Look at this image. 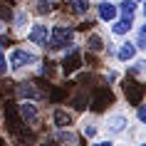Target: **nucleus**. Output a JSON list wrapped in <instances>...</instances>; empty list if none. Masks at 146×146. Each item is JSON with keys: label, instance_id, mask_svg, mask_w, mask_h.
Instances as JSON below:
<instances>
[{"label": "nucleus", "instance_id": "obj_33", "mask_svg": "<svg viewBox=\"0 0 146 146\" xmlns=\"http://www.w3.org/2000/svg\"><path fill=\"white\" fill-rule=\"evenodd\" d=\"M0 97H3V87H0Z\"/></svg>", "mask_w": 146, "mask_h": 146}, {"label": "nucleus", "instance_id": "obj_24", "mask_svg": "<svg viewBox=\"0 0 146 146\" xmlns=\"http://www.w3.org/2000/svg\"><path fill=\"white\" fill-rule=\"evenodd\" d=\"M84 102H87L84 94H77V97H74V109H84Z\"/></svg>", "mask_w": 146, "mask_h": 146}, {"label": "nucleus", "instance_id": "obj_21", "mask_svg": "<svg viewBox=\"0 0 146 146\" xmlns=\"http://www.w3.org/2000/svg\"><path fill=\"white\" fill-rule=\"evenodd\" d=\"M82 131H84V136L94 139V136H97V124H92V121H84V126H82Z\"/></svg>", "mask_w": 146, "mask_h": 146}, {"label": "nucleus", "instance_id": "obj_10", "mask_svg": "<svg viewBox=\"0 0 146 146\" xmlns=\"http://www.w3.org/2000/svg\"><path fill=\"white\" fill-rule=\"evenodd\" d=\"M116 5L111 3V0H99V5H97V15H99V20H104V23H111V20H116Z\"/></svg>", "mask_w": 146, "mask_h": 146}, {"label": "nucleus", "instance_id": "obj_25", "mask_svg": "<svg viewBox=\"0 0 146 146\" xmlns=\"http://www.w3.org/2000/svg\"><path fill=\"white\" fill-rule=\"evenodd\" d=\"M136 107H139L136 119H139V124H144V121H146V109H144V104H136Z\"/></svg>", "mask_w": 146, "mask_h": 146}, {"label": "nucleus", "instance_id": "obj_35", "mask_svg": "<svg viewBox=\"0 0 146 146\" xmlns=\"http://www.w3.org/2000/svg\"><path fill=\"white\" fill-rule=\"evenodd\" d=\"M136 3H139V0H136Z\"/></svg>", "mask_w": 146, "mask_h": 146}, {"label": "nucleus", "instance_id": "obj_34", "mask_svg": "<svg viewBox=\"0 0 146 146\" xmlns=\"http://www.w3.org/2000/svg\"><path fill=\"white\" fill-rule=\"evenodd\" d=\"M0 146H3V141H0Z\"/></svg>", "mask_w": 146, "mask_h": 146}, {"label": "nucleus", "instance_id": "obj_19", "mask_svg": "<svg viewBox=\"0 0 146 146\" xmlns=\"http://www.w3.org/2000/svg\"><path fill=\"white\" fill-rule=\"evenodd\" d=\"M25 25H27V13H25V10H17V13H15V27H17V30H23Z\"/></svg>", "mask_w": 146, "mask_h": 146}, {"label": "nucleus", "instance_id": "obj_13", "mask_svg": "<svg viewBox=\"0 0 146 146\" xmlns=\"http://www.w3.org/2000/svg\"><path fill=\"white\" fill-rule=\"evenodd\" d=\"M116 57H119V62H131V60H136V45H134V42H124V45H119Z\"/></svg>", "mask_w": 146, "mask_h": 146}, {"label": "nucleus", "instance_id": "obj_22", "mask_svg": "<svg viewBox=\"0 0 146 146\" xmlns=\"http://www.w3.org/2000/svg\"><path fill=\"white\" fill-rule=\"evenodd\" d=\"M50 10H52V3H50V0H37V13L40 15H45Z\"/></svg>", "mask_w": 146, "mask_h": 146}, {"label": "nucleus", "instance_id": "obj_20", "mask_svg": "<svg viewBox=\"0 0 146 146\" xmlns=\"http://www.w3.org/2000/svg\"><path fill=\"white\" fill-rule=\"evenodd\" d=\"M144 64H146L144 60H134L131 67H129V74H141V72H144Z\"/></svg>", "mask_w": 146, "mask_h": 146}, {"label": "nucleus", "instance_id": "obj_11", "mask_svg": "<svg viewBox=\"0 0 146 146\" xmlns=\"http://www.w3.org/2000/svg\"><path fill=\"white\" fill-rule=\"evenodd\" d=\"M131 27H134V17H121V20H111V32L116 37H124L129 35Z\"/></svg>", "mask_w": 146, "mask_h": 146}, {"label": "nucleus", "instance_id": "obj_4", "mask_svg": "<svg viewBox=\"0 0 146 146\" xmlns=\"http://www.w3.org/2000/svg\"><path fill=\"white\" fill-rule=\"evenodd\" d=\"M104 129H107L109 136H119L124 131L129 129V116L121 114V111H114V114L107 116V124H104Z\"/></svg>", "mask_w": 146, "mask_h": 146}, {"label": "nucleus", "instance_id": "obj_15", "mask_svg": "<svg viewBox=\"0 0 146 146\" xmlns=\"http://www.w3.org/2000/svg\"><path fill=\"white\" fill-rule=\"evenodd\" d=\"M67 5L74 15H87L89 13V0H67Z\"/></svg>", "mask_w": 146, "mask_h": 146}, {"label": "nucleus", "instance_id": "obj_29", "mask_svg": "<svg viewBox=\"0 0 146 146\" xmlns=\"http://www.w3.org/2000/svg\"><path fill=\"white\" fill-rule=\"evenodd\" d=\"M92 146H114V141L111 139H104V141H94Z\"/></svg>", "mask_w": 146, "mask_h": 146}, {"label": "nucleus", "instance_id": "obj_32", "mask_svg": "<svg viewBox=\"0 0 146 146\" xmlns=\"http://www.w3.org/2000/svg\"><path fill=\"white\" fill-rule=\"evenodd\" d=\"M0 32H3V20H0Z\"/></svg>", "mask_w": 146, "mask_h": 146}, {"label": "nucleus", "instance_id": "obj_5", "mask_svg": "<svg viewBox=\"0 0 146 146\" xmlns=\"http://www.w3.org/2000/svg\"><path fill=\"white\" fill-rule=\"evenodd\" d=\"M92 111H104L107 107H111L114 104V94H111V89L109 87H97L92 92Z\"/></svg>", "mask_w": 146, "mask_h": 146}, {"label": "nucleus", "instance_id": "obj_23", "mask_svg": "<svg viewBox=\"0 0 146 146\" xmlns=\"http://www.w3.org/2000/svg\"><path fill=\"white\" fill-rule=\"evenodd\" d=\"M57 141H64V144H74L77 139H74V134H72V131H62V134H60V139H57Z\"/></svg>", "mask_w": 146, "mask_h": 146}, {"label": "nucleus", "instance_id": "obj_1", "mask_svg": "<svg viewBox=\"0 0 146 146\" xmlns=\"http://www.w3.org/2000/svg\"><path fill=\"white\" fill-rule=\"evenodd\" d=\"M74 40V30L67 27V25H54L50 30V37H47V47L50 50H64V47L72 45Z\"/></svg>", "mask_w": 146, "mask_h": 146}, {"label": "nucleus", "instance_id": "obj_14", "mask_svg": "<svg viewBox=\"0 0 146 146\" xmlns=\"http://www.w3.org/2000/svg\"><path fill=\"white\" fill-rule=\"evenodd\" d=\"M17 94H20L23 99H37V97H40L37 89H35V84H30V82H23V84H17Z\"/></svg>", "mask_w": 146, "mask_h": 146}, {"label": "nucleus", "instance_id": "obj_17", "mask_svg": "<svg viewBox=\"0 0 146 146\" xmlns=\"http://www.w3.org/2000/svg\"><path fill=\"white\" fill-rule=\"evenodd\" d=\"M136 5H139L136 0H121L116 10H121V15H124V17H134V13H136Z\"/></svg>", "mask_w": 146, "mask_h": 146}, {"label": "nucleus", "instance_id": "obj_26", "mask_svg": "<svg viewBox=\"0 0 146 146\" xmlns=\"http://www.w3.org/2000/svg\"><path fill=\"white\" fill-rule=\"evenodd\" d=\"M64 97H67L64 89H52V102H60V99H64Z\"/></svg>", "mask_w": 146, "mask_h": 146}, {"label": "nucleus", "instance_id": "obj_18", "mask_svg": "<svg viewBox=\"0 0 146 146\" xmlns=\"http://www.w3.org/2000/svg\"><path fill=\"white\" fill-rule=\"evenodd\" d=\"M134 45H136V50H144V47H146V27H144V25H139V30H136V42H134Z\"/></svg>", "mask_w": 146, "mask_h": 146}, {"label": "nucleus", "instance_id": "obj_30", "mask_svg": "<svg viewBox=\"0 0 146 146\" xmlns=\"http://www.w3.org/2000/svg\"><path fill=\"white\" fill-rule=\"evenodd\" d=\"M3 45H5V40H3V37H0V50H3Z\"/></svg>", "mask_w": 146, "mask_h": 146}, {"label": "nucleus", "instance_id": "obj_7", "mask_svg": "<svg viewBox=\"0 0 146 146\" xmlns=\"http://www.w3.org/2000/svg\"><path fill=\"white\" fill-rule=\"evenodd\" d=\"M79 67H82V54H79L77 47H69V52L64 54V60H62V72H64V74H74Z\"/></svg>", "mask_w": 146, "mask_h": 146}, {"label": "nucleus", "instance_id": "obj_12", "mask_svg": "<svg viewBox=\"0 0 146 146\" xmlns=\"http://www.w3.org/2000/svg\"><path fill=\"white\" fill-rule=\"evenodd\" d=\"M52 121H54L57 129H69L74 119H72V114H69L67 109H54V111H52Z\"/></svg>", "mask_w": 146, "mask_h": 146}, {"label": "nucleus", "instance_id": "obj_28", "mask_svg": "<svg viewBox=\"0 0 146 146\" xmlns=\"http://www.w3.org/2000/svg\"><path fill=\"white\" fill-rule=\"evenodd\" d=\"M8 72V60H5V54L0 52V74H5Z\"/></svg>", "mask_w": 146, "mask_h": 146}, {"label": "nucleus", "instance_id": "obj_3", "mask_svg": "<svg viewBox=\"0 0 146 146\" xmlns=\"http://www.w3.org/2000/svg\"><path fill=\"white\" fill-rule=\"evenodd\" d=\"M17 114H20V119H23V124L25 126H37L40 124V109H37V104L32 99H23L20 104H17Z\"/></svg>", "mask_w": 146, "mask_h": 146}, {"label": "nucleus", "instance_id": "obj_2", "mask_svg": "<svg viewBox=\"0 0 146 146\" xmlns=\"http://www.w3.org/2000/svg\"><path fill=\"white\" fill-rule=\"evenodd\" d=\"M40 54L30 47H15L13 52H10V69H25V67H32V64H37Z\"/></svg>", "mask_w": 146, "mask_h": 146}, {"label": "nucleus", "instance_id": "obj_9", "mask_svg": "<svg viewBox=\"0 0 146 146\" xmlns=\"http://www.w3.org/2000/svg\"><path fill=\"white\" fill-rule=\"evenodd\" d=\"M5 121H8V131L15 136L17 131L23 129V119H20V114H17V107H5Z\"/></svg>", "mask_w": 146, "mask_h": 146}, {"label": "nucleus", "instance_id": "obj_27", "mask_svg": "<svg viewBox=\"0 0 146 146\" xmlns=\"http://www.w3.org/2000/svg\"><path fill=\"white\" fill-rule=\"evenodd\" d=\"M40 146H60V141H57V139H52V136H45L42 141H40Z\"/></svg>", "mask_w": 146, "mask_h": 146}, {"label": "nucleus", "instance_id": "obj_8", "mask_svg": "<svg viewBox=\"0 0 146 146\" xmlns=\"http://www.w3.org/2000/svg\"><path fill=\"white\" fill-rule=\"evenodd\" d=\"M47 37H50V27L45 23L32 25L30 32H27V40H30L32 45H37V47H47Z\"/></svg>", "mask_w": 146, "mask_h": 146}, {"label": "nucleus", "instance_id": "obj_31", "mask_svg": "<svg viewBox=\"0 0 146 146\" xmlns=\"http://www.w3.org/2000/svg\"><path fill=\"white\" fill-rule=\"evenodd\" d=\"M136 146H146V144H144V141H139V144H136Z\"/></svg>", "mask_w": 146, "mask_h": 146}, {"label": "nucleus", "instance_id": "obj_6", "mask_svg": "<svg viewBox=\"0 0 146 146\" xmlns=\"http://www.w3.org/2000/svg\"><path fill=\"white\" fill-rule=\"evenodd\" d=\"M121 89H124V97H126L129 104H141V99H144V84H141V82L126 79L121 84Z\"/></svg>", "mask_w": 146, "mask_h": 146}, {"label": "nucleus", "instance_id": "obj_16", "mask_svg": "<svg viewBox=\"0 0 146 146\" xmlns=\"http://www.w3.org/2000/svg\"><path fill=\"white\" fill-rule=\"evenodd\" d=\"M84 47H87V52H102V50H104V40H102L99 35H89L87 42H84Z\"/></svg>", "mask_w": 146, "mask_h": 146}]
</instances>
